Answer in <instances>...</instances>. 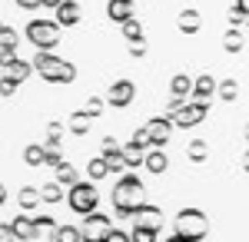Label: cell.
Instances as JSON below:
<instances>
[{
    "instance_id": "cell-8",
    "label": "cell",
    "mask_w": 249,
    "mask_h": 242,
    "mask_svg": "<svg viewBox=\"0 0 249 242\" xmlns=\"http://www.w3.org/2000/svg\"><path fill=\"white\" fill-rule=\"evenodd\" d=\"M246 20H249V14H246Z\"/></svg>"
},
{
    "instance_id": "cell-5",
    "label": "cell",
    "mask_w": 249,
    "mask_h": 242,
    "mask_svg": "<svg viewBox=\"0 0 249 242\" xmlns=\"http://www.w3.org/2000/svg\"><path fill=\"white\" fill-rule=\"evenodd\" d=\"M232 10H236V14H243V17H246V14H249V0H236V7H232Z\"/></svg>"
},
{
    "instance_id": "cell-7",
    "label": "cell",
    "mask_w": 249,
    "mask_h": 242,
    "mask_svg": "<svg viewBox=\"0 0 249 242\" xmlns=\"http://www.w3.org/2000/svg\"><path fill=\"white\" fill-rule=\"evenodd\" d=\"M43 3H50V7H60V3H63V0H43Z\"/></svg>"
},
{
    "instance_id": "cell-4",
    "label": "cell",
    "mask_w": 249,
    "mask_h": 242,
    "mask_svg": "<svg viewBox=\"0 0 249 242\" xmlns=\"http://www.w3.org/2000/svg\"><path fill=\"white\" fill-rule=\"evenodd\" d=\"M179 23H183V30H196V27H199V17H196V14H183V17H179Z\"/></svg>"
},
{
    "instance_id": "cell-6",
    "label": "cell",
    "mask_w": 249,
    "mask_h": 242,
    "mask_svg": "<svg viewBox=\"0 0 249 242\" xmlns=\"http://www.w3.org/2000/svg\"><path fill=\"white\" fill-rule=\"evenodd\" d=\"M20 7H37V3H43V0H17Z\"/></svg>"
},
{
    "instance_id": "cell-3",
    "label": "cell",
    "mask_w": 249,
    "mask_h": 242,
    "mask_svg": "<svg viewBox=\"0 0 249 242\" xmlns=\"http://www.w3.org/2000/svg\"><path fill=\"white\" fill-rule=\"evenodd\" d=\"M77 17H80L77 3H73V0H63V3H60V20H63V23H73Z\"/></svg>"
},
{
    "instance_id": "cell-2",
    "label": "cell",
    "mask_w": 249,
    "mask_h": 242,
    "mask_svg": "<svg viewBox=\"0 0 249 242\" xmlns=\"http://www.w3.org/2000/svg\"><path fill=\"white\" fill-rule=\"evenodd\" d=\"M133 0H110V17L113 20H130Z\"/></svg>"
},
{
    "instance_id": "cell-1",
    "label": "cell",
    "mask_w": 249,
    "mask_h": 242,
    "mask_svg": "<svg viewBox=\"0 0 249 242\" xmlns=\"http://www.w3.org/2000/svg\"><path fill=\"white\" fill-rule=\"evenodd\" d=\"M30 40L34 43H57V23H50V20L30 23Z\"/></svg>"
}]
</instances>
